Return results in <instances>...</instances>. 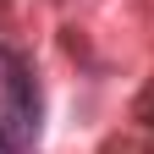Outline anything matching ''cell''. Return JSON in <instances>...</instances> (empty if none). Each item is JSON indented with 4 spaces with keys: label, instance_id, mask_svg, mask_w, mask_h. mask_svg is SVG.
<instances>
[{
    "label": "cell",
    "instance_id": "cell-1",
    "mask_svg": "<svg viewBox=\"0 0 154 154\" xmlns=\"http://www.w3.org/2000/svg\"><path fill=\"white\" fill-rule=\"evenodd\" d=\"M33 88H28V77L22 72H11L6 77V88H0V149L6 154H22L33 149Z\"/></svg>",
    "mask_w": 154,
    "mask_h": 154
}]
</instances>
